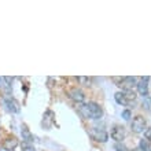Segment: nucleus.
<instances>
[{"label":"nucleus","mask_w":151,"mask_h":151,"mask_svg":"<svg viewBox=\"0 0 151 151\" xmlns=\"http://www.w3.org/2000/svg\"><path fill=\"white\" fill-rule=\"evenodd\" d=\"M110 136L115 142H122L125 139V136H127V131H125V128L122 125H114L111 128V131H110Z\"/></svg>","instance_id":"6"},{"label":"nucleus","mask_w":151,"mask_h":151,"mask_svg":"<svg viewBox=\"0 0 151 151\" xmlns=\"http://www.w3.org/2000/svg\"><path fill=\"white\" fill-rule=\"evenodd\" d=\"M21 135H22V139H24L25 143H29L32 144L35 137H33V133L30 132V129L28 128L26 124H22V127H21Z\"/></svg>","instance_id":"11"},{"label":"nucleus","mask_w":151,"mask_h":151,"mask_svg":"<svg viewBox=\"0 0 151 151\" xmlns=\"http://www.w3.org/2000/svg\"><path fill=\"white\" fill-rule=\"evenodd\" d=\"M132 151H142L140 148H135V150H132Z\"/></svg>","instance_id":"19"},{"label":"nucleus","mask_w":151,"mask_h":151,"mask_svg":"<svg viewBox=\"0 0 151 151\" xmlns=\"http://www.w3.org/2000/svg\"><path fill=\"white\" fill-rule=\"evenodd\" d=\"M131 117H132V113H131V110H124L122 111V118L124 119H127V121H129L131 119Z\"/></svg>","instance_id":"15"},{"label":"nucleus","mask_w":151,"mask_h":151,"mask_svg":"<svg viewBox=\"0 0 151 151\" xmlns=\"http://www.w3.org/2000/svg\"><path fill=\"white\" fill-rule=\"evenodd\" d=\"M55 121V114L52 110H47V111L44 113V117H43V127L45 129H51L52 124Z\"/></svg>","instance_id":"10"},{"label":"nucleus","mask_w":151,"mask_h":151,"mask_svg":"<svg viewBox=\"0 0 151 151\" xmlns=\"http://www.w3.org/2000/svg\"><path fill=\"white\" fill-rule=\"evenodd\" d=\"M80 111L84 115V118L100 119L103 117V109L95 102H88L85 104H80Z\"/></svg>","instance_id":"1"},{"label":"nucleus","mask_w":151,"mask_h":151,"mask_svg":"<svg viewBox=\"0 0 151 151\" xmlns=\"http://www.w3.org/2000/svg\"><path fill=\"white\" fill-rule=\"evenodd\" d=\"M137 95H136L135 91H119V92H115L114 95V99L115 102L121 106H128L131 102H135Z\"/></svg>","instance_id":"2"},{"label":"nucleus","mask_w":151,"mask_h":151,"mask_svg":"<svg viewBox=\"0 0 151 151\" xmlns=\"http://www.w3.org/2000/svg\"><path fill=\"white\" fill-rule=\"evenodd\" d=\"M4 106H6V109H7L8 111H11V113L21 111V106H19V103H18V100L11 98V96L4 98Z\"/></svg>","instance_id":"7"},{"label":"nucleus","mask_w":151,"mask_h":151,"mask_svg":"<svg viewBox=\"0 0 151 151\" xmlns=\"http://www.w3.org/2000/svg\"><path fill=\"white\" fill-rule=\"evenodd\" d=\"M4 81L7 83V85H11V83H12V77H4Z\"/></svg>","instance_id":"18"},{"label":"nucleus","mask_w":151,"mask_h":151,"mask_svg":"<svg viewBox=\"0 0 151 151\" xmlns=\"http://www.w3.org/2000/svg\"><path fill=\"white\" fill-rule=\"evenodd\" d=\"M69 98L73 100V102H76V103L81 104L85 100V95H84V92L81 91V89H78V88H72L70 91H69Z\"/></svg>","instance_id":"8"},{"label":"nucleus","mask_w":151,"mask_h":151,"mask_svg":"<svg viewBox=\"0 0 151 151\" xmlns=\"http://www.w3.org/2000/svg\"><path fill=\"white\" fill-rule=\"evenodd\" d=\"M148 81H150V77H148V76H144V77L140 78L139 83H137L136 88H137V91H139L140 95H143V96L148 95Z\"/></svg>","instance_id":"9"},{"label":"nucleus","mask_w":151,"mask_h":151,"mask_svg":"<svg viewBox=\"0 0 151 151\" xmlns=\"http://www.w3.org/2000/svg\"><path fill=\"white\" fill-rule=\"evenodd\" d=\"M17 146H18V140H17V137H14V136L7 137V139L3 142V147H4V150H7V151L14 150Z\"/></svg>","instance_id":"12"},{"label":"nucleus","mask_w":151,"mask_h":151,"mask_svg":"<svg viewBox=\"0 0 151 151\" xmlns=\"http://www.w3.org/2000/svg\"><path fill=\"white\" fill-rule=\"evenodd\" d=\"M0 83H1V78H0Z\"/></svg>","instance_id":"21"},{"label":"nucleus","mask_w":151,"mask_h":151,"mask_svg":"<svg viewBox=\"0 0 151 151\" xmlns=\"http://www.w3.org/2000/svg\"><path fill=\"white\" fill-rule=\"evenodd\" d=\"M113 81L117 83L122 91H133V88L137 85L136 77H113Z\"/></svg>","instance_id":"3"},{"label":"nucleus","mask_w":151,"mask_h":151,"mask_svg":"<svg viewBox=\"0 0 151 151\" xmlns=\"http://www.w3.org/2000/svg\"><path fill=\"white\" fill-rule=\"evenodd\" d=\"M144 137H146V140H148L151 143V128H147V129L144 131Z\"/></svg>","instance_id":"17"},{"label":"nucleus","mask_w":151,"mask_h":151,"mask_svg":"<svg viewBox=\"0 0 151 151\" xmlns=\"http://www.w3.org/2000/svg\"><path fill=\"white\" fill-rule=\"evenodd\" d=\"M147 129V121L143 115H136L132 119V131L135 133H142Z\"/></svg>","instance_id":"4"},{"label":"nucleus","mask_w":151,"mask_h":151,"mask_svg":"<svg viewBox=\"0 0 151 151\" xmlns=\"http://www.w3.org/2000/svg\"><path fill=\"white\" fill-rule=\"evenodd\" d=\"M89 135H91V137L93 140L100 142V143H106V142H107V139H109V133L104 131L103 128L93 127L91 131H89Z\"/></svg>","instance_id":"5"},{"label":"nucleus","mask_w":151,"mask_h":151,"mask_svg":"<svg viewBox=\"0 0 151 151\" xmlns=\"http://www.w3.org/2000/svg\"><path fill=\"white\" fill-rule=\"evenodd\" d=\"M114 148H115V151H129L127 147H125V146H124V144H119V143L115 144Z\"/></svg>","instance_id":"16"},{"label":"nucleus","mask_w":151,"mask_h":151,"mask_svg":"<svg viewBox=\"0 0 151 151\" xmlns=\"http://www.w3.org/2000/svg\"><path fill=\"white\" fill-rule=\"evenodd\" d=\"M21 148H22V151H36V148L33 147V144L25 143V142H22V144H21Z\"/></svg>","instance_id":"13"},{"label":"nucleus","mask_w":151,"mask_h":151,"mask_svg":"<svg viewBox=\"0 0 151 151\" xmlns=\"http://www.w3.org/2000/svg\"><path fill=\"white\" fill-rule=\"evenodd\" d=\"M148 151H151V146H150V148H148Z\"/></svg>","instance_id":"20"},{"label":"nucleus","mask_w":151,"mask_h":151,"mask_svg":"<svg viewBox=\"0 0 151 151\" xmlns=\"http://www.w3.org/2000/svg\"><path fill=\"white\" fill-rule=\"evenodd\" d=\"M78 81L83 84V85H87V87H89V85H91L92 78H91V77H78Z\"/></svg>","instance_id":"14"}]
</instances>
